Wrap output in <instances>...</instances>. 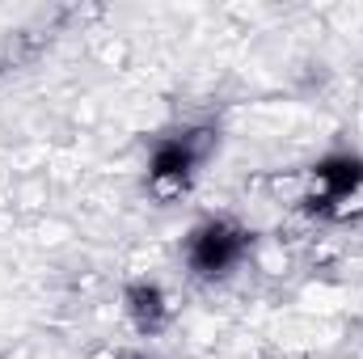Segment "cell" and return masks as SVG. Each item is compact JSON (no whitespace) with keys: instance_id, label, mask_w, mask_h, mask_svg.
<instances>
[{"instance_id":"obj_2","label":"cell","mask_w":363,"mask_h":359,"mask_svg":"<svg viewBox=\"0 0 363 359\" xmlns=\"http://www.w3.org/2000/svg\"><path fill=\"white\" fill-rule=\"evenodd\" d=\"M211 153V131H178V136H165L152 157H148V182L161 186V190H186L203 157Z\"/></svg>"},{"instance_id":"obj_4","label":"cell","mask_w":363,"mask_h":359,"mask_svg":"<svg viewBox=\"0 0 363 359\" xmlns=\"http://www.w3.org/2000/svg\"><path fill=\"white\" fill-rule=\"evenodd\" d=\"M123 309H127V317H131V326H135L140 334H161V330L169 326V296H165V287L152 283V279L127 283Z\"/></svg>"},{"instance_id":"obj_1","label":"cell","mask_w":363,"mask_h":359,"mask_svg":"<svg viewBox=\"0 0 363 359\" xmlns=\"http://www.w3.org/2000/svg\"><path fill=\"white\" fill-rule=\"evenodd\" d=\"M182 254H186V267H190L194 279H224V275H233L245 263L250 233L237 220H228V216H211V220L190 228Z\"/></svg>"},{"instance_id":"obj_3","label":"cell","mask_w":363,"mask_h":359,"mask_svg":"<svg viewBox=\"0 0 363 359\" xmlns=\"http://www.w3.org/2000/svg\"><path fill=\"white\" fill-rule=\"evenodd\" d=\"M317 190L304 199V211L313 216H338L347 199L363 190V157L359 153H330L313 165Z\"/></svg>"}]
</instances>
